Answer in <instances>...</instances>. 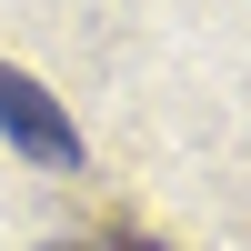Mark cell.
Returning <instances> with one entry per match:
<instances>
[{
	"mask_svg": "<svg viewBox=\"0 0 251 251\" xmlns=\"http://www.w3.org/2000/svg\"><path fill=\"white\" fill-rule=\"evenodd\" d=\"M0 131H10V151L50 161V171H80V131L60 121V100L40 91L30 71H10V60H0Z\"/></svg>",
	"mask_w": 251,
	"mask_h": 251,
	"instance_id": "6da1fadb",
	"label": "cell"
},
{
	"mask_svg": "<svg viewBox=\"0 0 251 251\" xmlns=\"http://www.w3.org/2000/svg\"><path fill=\"white\" fill-rule=\"evenodd\" d=\"M50 251H161V241H141V231H91V241H50Z\"/></svg>",
	"mask_w": 251,
	"mask_h": 251,
	"instance_id": "7a4b0ae2",
	"label": "cell"
}]
</instances>
